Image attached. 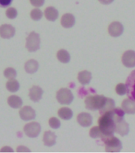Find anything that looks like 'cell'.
Segmentation results:
<instances>
[{
    "label": "cell",
    "mask_w": 135,
    "mask_h": 153,
    "mask_svg": "<svg viewBox=\"0 0 135 153\" xmlns=\"http://www.w3.org/2000/svg\"><path fill=\"white\" fill-rule=\"evenodd\" d=\"M122 61L126 67H128V68L135 67V51L134 50L126 51L122 55Z\"/></svg>",
    "instance_id": "obj_8"
},
{
    "label": "cell",
    "mask_w": 135,
    "mask_h": 153,
    "mask_svg": "<svg viewBox=\"0 0 135 153\" xmlns=\"http://www.w3.org/2000/svg\"><path fill=\"white\" fill-rule=\"evenodd\" d=\"M45 18H46L49 21L53 22L55 21V20H57L59 14H58V10H57L56 8L49 7L45 9Z\"/></svg>",
    "instance_id": "obj_18"
},
{
    "label": "cell",
    "mask_w": 135,
    "mask_h": 153,
    "mask_svg": "<svg viewBox=\"0 0 135 153\" xmlns=\"http://www.w3.org/2000/svg\"><path fill=\"white\" fill-rule=\"evenodd\" d=\"M102 4H104V5H108V4H111V2H114V0H99Z\"/></svg>",
    "instance_id": "obj_34"
},
{
    "label": "cell",
    "mask_w": 135,
    "mask_h": 153,
    "mask_svg": "<svg viewBox=\"0 0 135 153\" xmlns=\"http://www.w3.org/2000/svg\"><path fill=\"white\" fill-rule=\"evenodd\" d=\"M43 90L39 86H33L30 90V97L33 101L37 102L42 97Z\"/></svg>",
    "instance_id": "obj_15"
},
{
    "label": "cell",
    "mask_w": 135,
    "mask_h": 153,
    "mask_svg": "<svg viewBox=\"0 0 135 153\" xmlns=\"http://www.w3.org/2000/svg\"><path fill=\"white\" fill-rule=\"evenodd\" d=\"M4 76L8 79H14L17 76V72L13 68H7L5 69Z\"/></svg>",
    "instance_id": "obj_27"
},
{
    "label": "cell",
    "mask_w": 135,
    "mask_h": 153,
    "mask_svg": "<svg viewBox=\"0 0 135 153\" xmlns=\"http://www.w3.org/2000/svg\"><path fill=\"white\" fill-rule=\"evenodd\" d=\"M49 123L50 127L54 129L59 128L60 127V121L57 118H56V117H52V118H50Z\"/></svg>",
    "instance_id": "obj_31"
},
{
    "label": "cell",
    "mask_w": 135,
    "mask_h": 153,
    "mask_svg": "<svg viewBox=\"0 0 135 153\" xmlns=\"http://www.w3.org/2000/svg\"><path fill=\"white\" fill-rule=\"evenodd\" d=\"M91 80V74L88 71H82L80 73H79L78 74V81L80 82V84L85 85L89 84V82Z\"/></svg>",
    "instance_id": "obj_21"
},
{
    "label": "cell",
    "mask_w": 135,
    "mask_h": 153,
    "mask_svg": "<svg viewBox=\"0 0 135 153\" xmlns=\"http://www.w3.org/2000/svg\"><path fill=\"white\" fill-rule=\"evenodd\" d=\"M115 108V103H114V100L111 98H107L106 97V100H105V102L103 105V107L100 109V112L101 114H103L105 112H109L111 110H112L113 108Z\"/></svg>",
    "instance_id": "obj_19"
},
{
    "label": "cell",
    "mask_w": 135,
    "mask_h": 153,
    "mask_svg": "<svg viewBox=\"0 0 135 153\" xmlns=\"http://www.w3.org/2000/svg\"><path fill=\"white\" fill-rule=\"evenodd\" d=\"M57 59L62 63H68L70 61V55L65 50H60L57 53Z\"/></svg>",
    "instance_id": "obj_24"
},
{
    "label": "cell",
    "mask_w": 135,
    "mask_h": 153,
    "mask_svg": "<svg viewBox=\"0 0 135 153\" xmlns=\"http://www.w3.org/2000/svg\"><path fill=\"white\" fill-rule=\"evenodd\" d=\"M106 97L102 95L88 96L85 99L86 108L91 111L100 110L104 104Z\"/></svg>",
    "instance_id": "obj_2"
},
{
    "label": "cell",
    "mask_w": 135,
    "mask_h": 153,
    "mask_svg": "<svg viewBox=\"0 0 135 153\" xmlns=\"http://www.w3.org/2000/svg\"><path fill=\"white\" fill-rule=\"evenodd\" d=\"M38 63L35 60H29L25 64V70L28 74H33L38 71Z\"/></svg>",
    "instance_id": "obj_20"
},
{
    "label": "cell",
    "mask_w": 135,
    "mask_h": 153,
    "mask_svg": "<svg viewBox=\"0 0 135 153\" xmlns=\"http://www.w3.org/2000/svg\"><path fill=\"white\" fill-rule=\"evenodd\" d=\"M7 102H8V105L10 107L14 108H20L22 105V100L19 97L15 95L10 96L8 98Z\"/></svg>",
    "instance_id": "obj_22"
},
{
    "label": "cell",
    "mask_w": 135,
    "mask_h": 153,
    "mask_svg": "<svg viewBox=\"0 0 135 153\" xmlns=\"http://www.w3.org/2000/svg\"><path fill=\"white\" fill-rule=\"evenodd\" d=\"M19 115L23 120H31L35 118L36 112L30 106H25L20 110Z\"/></svg>",
    "instance_id": "obj_10"
},
{
    "label": "cell",
    "mask_w": 135,
    "mask_h": 153,
    "mask_svg": "<svg viewBox=\"0 0 135 153\" xmlns=\"http://www.w3.org/2000/svg\"><path fill=\"white\" fill-rule=\"evenodd\" d=\"M6 15H7V18H9L10 19H15L18 15V12H17V10L14 7H10L9 9H7V10L6 11Z\"/></svg>",
    "instance_id": "obj_29"
},
{
    "label": "cell",
    "mask_w": 135,
    "mask_h": 153,
    "mask_svg": "<svg viewBox=\"0 0 135 153\" xmlns=\"http://www.w3.org/2000/svg\"><path fill=\"white\" fill-rule=\"evenodd\" d=\"M98 123L99 128L103 133V138L114 135L115 131V122L111 113V111L102 114V117L99 119Z\"/></svg>",
    "instance_id": "obj_1"
},
{
    "label": "cell",
    "mask_w": 135,
    "mask_h": 153,
    "mask_svg": "<svg viewBox=\"0 0 135 153\" xmlns=\"http://www.w3.org/2000/svg\"><path fill=\"white\" fill-rule=\"evenodd\" d=\"M17 151H18V152H22V151H27V152H30V150H29V149H27V148H25V147H23V146H21V147H19L18 148V149H17Z\"/></svg>",
    "instance_id": "obj_35"
},
{
    "label": "cell",
    "mask_w": 135,
    "mask_h": 153,
    "mask_svg": "<svg viewBox=\"0 0 135 153\" xmlns=\"http://www.w3.org/2000/svg\"><path fill=\"white\" fill-rule=\"evenodd\" d=\"M90 136L92 138H103V133L99 127H93L90 131Z\"/></svg>",
    "instance_id": "obj_26"
},
{
    "label": "cell",
    "mask_w": 135,
    "mask_h": 153,
    "mask_svg": "<svg viewBox=\"0 0 135 153\" xmlns=\"http://www.w3.org/2000/svg\"><path fill=\"white\" fill-rule=\"evenodd\" d=\"M15 29L9 24H4L0 26V36L2 38H10L14 35Z\"/></svg>",
    "instance_id": "obj_12"
},
{
    "label": "cell",
    "mask_w": 135,
    "mask_h": 153,
    "mask_svg": "<svg viewBox=\"0 0 135 153\" xmlns=\"http://www.w3.org/2000/svg\"><path fill=\"white\" fill-rule=\"evenodd\" d=\"M30 16L33 20L38 21L42 18V11L39 9H34L31 11Z\"/></svg>",
    "instance_id": "obj_28"
},
{
    "label": "cell",
    "mask_w": 135,
    "mask_h": 153,
    "mask_svg": "<svg viewBox=\"0 0 135 153\" xmlns=\"http://www.w3.org/2000/svg\"><path fill=\"white\" fill-rule=\"evenodd\" d=\"M75 17L71 14H65L62 16L61 25L64 28H71L75 25Z\"/></svg>",
    "instance_id": "obj_16"
},
{
    "label": "cell",
    "mask_w": 135,
    "mask_h": 153,
    "mask_svg": "<svg viewBox=\"0 0 135 153\" xmlns=\"http://www.w3.org/2000/svg\"><path fill=\"white\" fill-rule=\"evenodd\" d=\"M116 93L120 96H123L126 93V85L125 84H119L116 86Z\"/></svg>",
    "instance_id": "obj_30"
},
{
    "label": "cell",
    "mask_w": 135,
    "mask_h": 153,
    "mask_svg": "<svg viewBox=\"0 0 135 153\" xmlns=\"http://www.w3.org/2000/svg\"><path fill=\"white\" fill-rule=\"evenodd\" d=\"M7 88L11 93H15L19 89V83L17 80L14 79H10L9 81H7Z\"/></svg>",
    "instance_id": "obj_25"
},
{
    "label": "cell",
    "mask_w": 135,
    "mask_h": 153,
    "mask_svg": "<svg viewBox=\"0 0 135 153\" xmlns=\"http://www.w3.org/2000/svg\"><path fill=\"white\" fill-rule=\"evenodd\" d=\"M24 131L27 136L34 138L38 136L41 132V125L37 122L29 123L24 127Z\"/></svg>",
    "instance_id": "obj_6"
},
{
    "label": "cell",
    "mask_w": 135,
    "mask_h": 153,
    "mask_svg": "<svg viewBox=\"0 0 135 153\" xmlns=\"http://www.w3.org/2000/svg\"><path fill=\"white\" fill-rule=\"evenodd\" d=\"M115 131L119 133L120 136H125L129 133L130 131V126L128 123H126L125 120H121L115 123Z\"/></svg>",
    "instance_id": "obj_11"
},
{
    "label": "cell",
    "mask_w": 135,
    "mask_h": 153,
    "mask_svg": "<svg viewBox=\"0 0 135 153\" xmlns=\"http://www.w3.org/2000/svg\"><path fill=\"white\" fill-rule=\"evenodd\" d=\"M43 141L45 146L52 147L56 143V135L50 131H45L43 136Z\"/></svg>",
    "instance_id": "obj_17"
},
{
    "label": "cell",
    "mask_w": 135,
    "mask_h": 153,
    "mask_svg": "<svg viewBox=\"0 0 135 153\" xmlns=\"http://www.w3.org/2000/svg\"><path fill=\"white\" fill-rule=\"evenodd\" d=\"M40 36L35 32L30 33L26 38V48L30 52H35L40 47Z\"/></svg>",
    "instance_id": "obj_4"
},
{
    "label": "cell",
    "mask_w": 135,
    "mask_h": 153,
    "mask_svg": "<svg viewBox=\"0 0 135 153\" xmlns=\"http://www.w3.org/2000/svg\"><path fill=\"white\" fill-rule=\"evenodd\" d=\"M31 4L34 6L36 7H42L44 2H45V0H30Z\"/></svg>",
    "instance_id": "obj_32"
},
{
    "label": "cell",
    "mask_w": 135,
    "mask_h": 153,
    "mask_svg": "<svg viewBox=\"0 0 135 153\" xmlns=\"http://www.w3.org/2000/svg\"><path fill=\"white\" fill-rule=\"evenodd\" d=\"M57 99L61 105H70L73 100V95L69 88H60L57 93Z\"/></svg>",
    "instance_id": "obj_5"
},
{
    "label": "cell",
    "mask_w": 135,
    "mask_h": 153,
    "mask_svg": "<svg viewBox=\"0 0 135 153\" xmlns=\"http://www.w3.org/2000/svg\"><path fill=\"white\" fill-rule=\"evenodd\" d=\"M123 30L124 28L122 24L119 22H112L108 27V32H109L110 35L114 38H117V37L122 35L123 33Z\"/></svg>",
    "instance_id": "obj_9"
},
{
    "label": "cell",
    "mask_w": 135,
    "mask_h": 153,
    "mask_svg": "<svg viewBox=\"0 0 135 153\" xmlns=\"http://www.w3.org/2000/svg\"><path fill=\"white\" fill-rule=\"evenodd\" d=\"M105 143V148L107 152H119L122 148V143L114 136L103 138Z\"/></svg>",
    "instance_id": "obj_3"
},
{
    "label": "cell",
    "mask_w": 135,
    "mask_h": 153,
    "mask_svg": "<svg viewBox=\"0 0 135 153\" xmlns=\"http://www.w3.org/2000/svg\"><path fill=\"white\" fill-rule=\"evenodd\" d=\"M126 94L128 97L135 101V70L130 74L126 80Z\"/></svg>",
    "instance_id": "obj_7"
},
{
    "label": "cell",
    "mask_w": 135,
    "mask_h": 153,
    "mask_svg": "<svg viewBox=\"0 0 135 153\" xmlns=\"http://www.w3.org/2000/svg\"><path fill=\"white\" fill-rule=\"evenodd\" d=\"M122 109L126 114H135V101L130 98L125 99L122 104Z\"/></svg>",
    "instance_id": "obj_14"
},
{
    "label": "cell",
    "mask_w": 135,
    "mask_h": 153,
    "mask_svg": "<svg viewBox=\"0 0 135 153\" xmlns=\"http://www.w3.org/2000/svg\"><path fill=\"white\" fill-rule=\"evenodd\" d=\"M12 0H0V7H7L11 4Z\"/></svg>",
    "instance_id": "obj_33"
},
{
    "label": "cell",
    "mask_w": 135,
    "mask_h": 153,
    "mask_svg": "<svg viewBox=\"0 0 135 153\" xmlns=\"http://www.w3.org/2000/svg\"><path fill=\"white\" fill-rule=\"evenodd\" d=\"M77 121L82 127H89L92 124V117L89 113L81 112L77 117Z\"/></svg>",
    "instance_id": "obj_13"
},
{
    "label": "cell",
    "mask_w": 135,
    "mask_h": 153,
    "mask_svg": "<svg viewBox=\"0 0 135 153\" xmlns=\"http://www.w3.org/2000/svg\"><path fill=\"white\" fill-rule=\"evenodd\" d=\"M58 116H59L61 119L63 120H70L73 116L72 111L69 108H61L58 111Z\"/></svg>",
    "instance_id": "obj_23"
}]
</instances>
